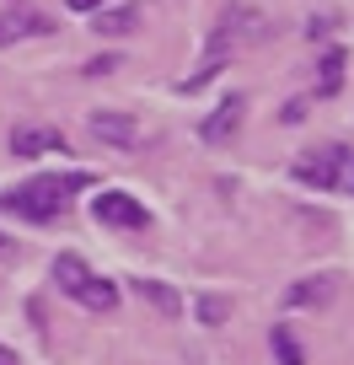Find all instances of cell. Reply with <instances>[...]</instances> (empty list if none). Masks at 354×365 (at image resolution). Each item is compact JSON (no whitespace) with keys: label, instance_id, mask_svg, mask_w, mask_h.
<instances>
[{"label":"cell","instance_id":"obj_18","mask_svg":"<svg viewBox=\"0 0 354 365\" xmlns=\"http://www.w3.org/2000/svg\"><path fill=\"white\" fill-rule=\"evenodd\" d=\"M108 70H118V59H113V54H103V59H92V65H86V76H108Z\"/></svg>","mask_w":354,"mask_h":365},{"label":"cell","instance_id":"obj_15","mask_svg":"<svg viewBox=\"0 0 354 365\" xmlns=\"http://www.w3.org/2000/svg\"><path fill=\"white\" fill-rule=\"evenodd\" d=\"M226 317H231V301L226 296H204V301H199V322L215 328V322H226Z\"/></svg>","mask_w":354,"mask_h":365},{"label":"cell","instance_id":"obj_5","mask_svg":"<svg viewBox=\"0 0 354 365\" xmlns=\"http://www.w3.org/2000/svg\"><path fill=\"white\" fill-rule=\"evenodd\" d=\"M92 215L103 220V226H124V231H140L145 226V205H140L135 194H124V188H108V194H97L92 199Z\"/></svg>","mask_w":354,"mask_h":365},{"label":"cell","instance_id":"obj_9","mask_svg":"<svg viewBox=\"0 0 354 365\" xmlns=\"http://www.w3.org/2000/svg\"><path fill=\"white\" fill-rule=\"evenodd\" d=\"M92 135L108 140V145H118V150H135L140 145V124L129 113H92Z\"/></svg>","mask_w":354,"mask_h":365},{"label":"cell","instance_id":"obj_14","mask_svg":"<svg viewBox=\"0 0 354 365\" xmlns=\"http://www.w3.org/2000/svg\"><path fill=\"white\" fill-rule=\"evenodd\" d=\"M274 354H279V365H306V354H301L290 322H274Z\"/></svg>","mask_w":354,"mask_h":365},{"label":"cell","instance_id":"obj_8","mask_svg":"<svg viewBox=\"0 0 354 365\" xmlns=\"http://www.w3.org/2000/svg\"><path fill=\"white\" fill-rule=\"evenodd\" d=\"M11 150L16 156H43V150H65V135L48 124H16L11 129Z\"/></svg>","mask_w":354,"mask_h":365},{"label":"cell","instance_id":"obj_7","mask_svg":"<svg viewBox=\"0 0 354 365\" xmlns=\"http://www.w3.org/2000/svg\"><path fill=\"white\" fill-rule=\"evenodd\" d=\"M241 118H247V97H226V103H220L215 113L199 124V135H204L209 145H226V140L241 129Z\"/></svg>","mask_w":354,"mask_h":365},{"label":"cell","instance_id":"obj_2","mask_svg":"<svg viewBox=\"0 0 354 365\" xmlns=\"http://www.w3.org/2000/svg\"><path fill=\"white\" fill-rule=\"evenodd\" d=\"M76 188H92V178H86V172L33 178V182H22V188H6V194H0V210H11V215H22V220H54L59 210L70 205Z\"/></svg>","mask_w":354,"mask_h":365},{"label":"cell","instance_id":"obj_13","mask_svg":"<svg viewBox=\"0 0 354 365\" xmlns=\"http://www.w3.org/2000/svg\"><path fill=\"white\" fill-rule=\"evenodd\" d=\"M343 65H349V54H343V48H328V54H322V81H317V91H322V97H333V91H338Z\"/></svg>","mask_w":354,"mask_h":365},{"label":"cell","instance_id":"obj_10","mask_svg":"<svg viewBox=\"0 0 354 365\" xmlns=\"http://www.w3.org/2000/svg\"><path fill=\"white\" fill-rule=\"evenodd\" d=\"M333 290H338V274H311V279L285 290V307H328Z\"/></svg>","mask_w":354,"mask_h":365},{"label":"cell","instance_id":"obj_1","mask_svg":"<svg viewBox=\"0 0 354 365\" xmlns=\"http://www.w3.org/2000/svg\"><path fill=\"white\" fill-rule=\"evenodd\" d=\"M269 38V16L263 11H252V6H226L220 11V27L209 33V48H204V65L194 70V76L183 81V91H199L209 76H215L220 65H226V54L231 48H241V43H263Z\"/></svg>","mask_w":354,"mask_h":365},{"label":"cell","instance_id":"obj_19","mask_svg":"<svg viewBox=\"0 0 354 365\" xmlns=\"http://www.w3.org/2000/svg\"><path fill=\"white\" fill-rule=\"evenodd\" d=\"M338 188H349V194H354V150L343 156V178H338Z\"/></svg>","mask_w":354,"mask_h":365},{"label":"cell","instance_id":"obj_17","mask_svg":"<svg viewBox=\"0 0 354 365\" xmlns=\"http://www.w3.org/2000/svg\"><path fill=\"white\" fill-rule=\"evenodd\" d=\"M22 258V247H16V237H0V269H6V263H16Z\"/></svg>","mask_w":354,"mask_h":365},{"label":"cell","instance_id":"obj_12","mask_svg":"<svg viewBox=\"0 0 354 365\" xmlns=\"http://www.w3.org/2000/svg\"><path fill=\"white\" fill-rule=\"evenodd\" d=\"M135 22H140V16H135V6H113V11H97V33H108V38H124V33H135Z\"/></svg>","mask_w":354,"mask_h":365},{"label":"cell","instance_id":"obj_21","mask_svg":"<svg viewBox=\"0 0 354 365\" xmlns=\"http://www.w3.org/2000/svg\"><path fill=\"white\" fill-rule=\"evenodd\" d=\"M0 365H22V360H16V349H6V344H0Z\"/></svg>","mask_w":354,"mask_h":365},{"label":"cell","instance_id":"obj_11","mask_svg":"<svg viewBox=\"0 0 354 365\" xmlns=\"http://www.w3.org/2000/svg\"><path fill=\"white\" fill-rule=\"evenodd\" d=\"M135 296L150 301L161 317H183V296H177L172 285H161V279H135Z\"/></svg>","mask_w":354,"mask_h":365},{"label":"cell","instance_id":"obj_6","mask_svg":"<svg viewBox=\"0 0 354 365\" xmlns=\"http://www.w3.org/2000/svg\"><path fill=\"white\" fill-rule=\"evenodd\" d=\"M48 33H54V22H48L43 11H27V6L0 11V48H6V43H22V38H48Z\"/></svg>","mask_w":354,"mask_h":365},{"label":"cell","instance_id":"obj_4","mask_svg":"<svg viewBox=\"0 0 354 365\" xmlns=\"http://www.w3.org/2000/svg\"><path fill=\"white\" fill-rule=\"evenodd\" d=\"M343 156H349L343 145H317V150H306V156L296 161V178L306 182V188H338Z\"/></svg>","mask_w":354,"mask_h":365},{"label":"cell","instance_id":"obj_16","mask_svg":"<svg viewBox=\"0 0 354 365\" xmlns=\"http://www.w3.org/2000/svg\"><path fill=\"white\" fill-rule=\"evenodd\" d=\"M333 27H338V16H333V11H322V16H311V22H306V38L317 43V38H328Z\"/></svg>","mask_w":354,"mask_h":365},{"label":"cell","instance_id":"obj_3","mask_svg":"<svg viewBox=\"0 0 354 365\" xmlns=\"http://www.w3.org/2000/svg\"><path fill=\"white\" fill-rule=\"evenodd\" d=\"M54 285L65 290V296H76L86 312H113L118 307V285L103 279V274H92L76 252H59L54 258Z\"/></svg>","mask_w":354,"mask_h":365},{"label":"cell","instance_id":"obj_20","mask_svg":"<svg viewBox=\"0 0 354 365\" xmlns=\"http://www.w3.org/2000/svg\"><path fill=\"white\" fill-rule=\"evenodd\" d=\"M108 0H70V11H103Z\"/></svg>","mask_w":354,"mask_h":365}]
</instances>
